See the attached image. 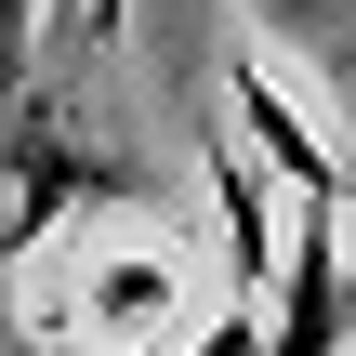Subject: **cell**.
Wrapping results in <instances>:
<instances>
[{"mask_svg":"<svg viewBox=\"0 0 356 356\" xmlns=\"http://www.w3.org/2000/svg\"><path fill=\"white\" fill-rule=\"evenodd\" d=\"M356 343V277H343V211H304L277 251V304H264V356H343Z\"/></svg>","mask_w":356,"mask_h":356,"instance_id":"obj_1","label":"cell"},{"mask_svg":"<svg viewBox=\"0 0 356 356\" xmlns=\"http://www.w3.org/2000/svg\"><path fill=\"white\" fill-rule=\"evenodd\" d=\"M225 106H238V132L264 145V172H291V198H304V211H343V159H330V132H317L264 66H238V92H225Z\"/></svg>","mask_w":356,"mask_h":356,"instance_id":"obj_2","label":"cell"}]
</instances>
